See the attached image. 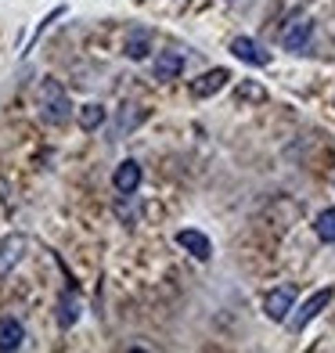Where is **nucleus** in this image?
Wrapping results in <instances>:
<instances>
[{
	"instance_id": "f257e3e1",
	"label": "nucleus",
	"mask_w": 335,
	"mask_h": 353,
	"mask_svg": "<svg viewBox=\"0 0 335 353\" xmlns=\"http://www.w3.org/2000/svg\"><path fill=\"white\" fill-rule=\"evenodd\" d=\"M69 116H72V101H69L65 87H61L58 79L47 76L40 83V119L47 126H65Z\"/></svg>"
},
{
	"instance_id": "f03ea898",
	"label": "nucleus",
	"mask_w": 335,
	"mask_h": 353,
	"mask_svg": "<svg viewBox=\"0 0 335 353\" xmlns=\"http://www.w3.org/2000/svg\"><path fill=\"white\" fill-rule=\"evenodd\" d=\"M332 296H335L332 288H317V292H314V296H310V299L303 303V307L289 317V328H292V332H303V328H307L310 321H314V317H317V314H321V310L328 307V303H332Z\"/></svg>"
},
{
	"instance_id": "7ed1b4c3",
	"label": "nucleus",
	"mask_w": 335,
	"mask_h": 353,
	"mask_svg": "<svg viewBox=\"0 0 335 353\" xmlns=\"http://www.w3.org/2000/svg\"><path fill=\"white\" fill-rule=\"evenodd\" d=\"M310 37H314V22L310 19H292L281 29V47L292 51V54H303L310 47Z\"/></svg>"
},
{
	"instance_id": "20e7f679",
	"label": "nucleus",
	"mask_w": 335,
	"mask_h": 353,
	"mask_svg": "<svg viewBox=\"0 0 335 353\" xmlns=\"http://www.w3.org/2000/svg\"><path fill=\"white\" fill-rule=\"evenodd\" d=\"M292 303H296V288L292 285H281V288H274V292L263 299V314L270 321H285V317H289V310H292Z\"/></svg>"
},
{
	"instance_id": "39448f33",
	"label": "nucleus",
	"mask_w": 335,
	"mask_h": 353,
	"mask_svg": "<svg viewBox=\"0 0 335 353\" xmlns=\"http://www.w3.org/2000/svg\"><path fill=\"white\" fill-rule=\"evenodd\" d=\"M112 184H116L119 195H134V191L141 188V163L123 159V163L116 166V173H112Z\"/></svg>"
},
{
	"instance_id": "423d86ee",
	"label": "nucleus",
	"mask_w": 335,
	"mask_h": 353,
	"mask_svg": "<svg viewBox=\"0 0 335 353\" xmlns=\"http://www.w3.org/2000/svg\"><path fill=\"white\" fill-rule=\"evenodd\" d=\"M231 54L242 58V61H249V65H260V69L270 65V54L263 51L256 40H249V37H234V40H231Z\"/></svg>"
},
{
	"instance_id": "0eeeda50",
	"label": "nucleus",
	"mask_w": 335,
	"mask_h": 353,
	"mask_svg": "<svg viewBox=\"0 0 335 353\" xmlns=\"http://www.w3.org/2000/svg\"><path fill=\"white\" fill-rule=\"evenodd\" d=\"M26 234H8L4 242H0V278L11 274V267L22 260V252H26Z\"/></svg>"
},
{
	"instance_id": "6e6552de",
	"label": "nucleus",
	"mask_w": 335,
	"mask_h": 353,
	"mask_svg": "<svg viewBox=\"0 0 335 353\" xmlns=\"http://www.w3.org/2000/svg\"><path fill=\"white\" fill-rule=\"evenodd\" d=\"M227 79H231L227 69H210V72H202L195 83H191V94H195V98H213L216 90H223Z\"/></svg>"
},
{
	"instance_id": "1a4fd4ad",
	"label": "nucleus",
	"mask_w": 335,
	"mask_h": 353,
	"mask_svg": "<svg viewBox=\"0 0 335 353\" xmlns=\"http://www.w3.org/2000/svg\"><path fill=\"white\" fill-rule=\"evenodd\" d=\"M26 343V328L19 317H0V353H11Z\"/></svg>"
},
{
	"instance_id": "9d476101",
	"label": "nucleus",
	"mask_w": 335,
	"mask_h": 353,
	"mask_svg": "<svg viewBox=\"0 0 335 353\" xmlns=\"http://www.w3.org/2000/svg\"><path fill=\"white\" fill-rule=\"evenodd\" d=\"M177 242L191 252V256H195V260H210V256H213V245H210V238H205L202 231H191V228H184V231H177Z\"/></svg>"
},
{
	"instance_id": "9b49d317",
	"label": "nucleus",
	"mask_w": 335,
	"mask_h": 353,
	"mask_svg": "<svg viewBox=\"0 0 335 353\" xmlns=\"http://www.w3.org/2000/svg\"><path fill=\"white\" fill-rule=\"evenodd\" d=\"M184 69V54L181 51H163L155 58V79H177Z\"/></svg>"
},
{
	"instance_id": "f8f14e48",
	"label": "nucleus",
	"mask_w": 335,
	"mask_h": 353,
	"mask_svg": "<svg viewBox=\"0 0 335 353\" xmlns=\"http://www.w3.org/2000/svg\"><path fill=\"white\" fill-rule=\"evenodd\" d=\"M76 317H79V299H76V292H65V296H61V303H58V325L61 328H72Z\"/></svg>"
},
{
	"instance_id": "ddd939ff",
	"label": "nucleus",
	"mask_w": 335,
	"mask_h": 353,
	"mask_svg": "<svg viewBox=\"0 0 335 353\" xmlns=\"http://www.w3.org/2000/svg\"><path fill=\"white\" fill-rule=\"evenodd\" d=\"M314 231H317V238H321V242L335 245V210H321V213H317Z\"/></svg>"
},
{
	"instance_id": "4468645a",
	"label": "nucleus",
	"mask_w": 335,
	"mask_h": 353,
	"mask_svg": "<svg viewBox=\"0 0 335 353\" xmlns=\"http://www.w3.org/2000/svg\"><path fill=\"white\" fill-rule=\"evenodd\" d=\"M101 123H105V108L101 105H83L79 108V126H83V130H98Z\"/></svg>"
},
{
	"instance_id": "2eb2a0df",
	"label": "nucleus",
	"mask_w": 335,
	"mask_h": 353,
	"mask_svg": "<svg viewBox=\"0 0 335 353\" xmlns=\"http://www.w3.org/2000/svg\"><path fill=\"white\" fill-rule=\"evenodd\" d=\"M148 51H152V47H148V37L145 33H137V37H130V40H126V58H130V61H141V58H148Z\"/></svg>"
},
{
	"instance_id": "dca6fc26",
	"label": "nucleus",
	"mask_w": 335,
	"mask_h": 353,
	"mask_svg": "<svg viewBox=\"0 0 335 353\" xmlns=\"http://www.w3.org/2000/svg\"><path fill=\"white\" fill-rule=\"evenodd\" d=\"M238 98L242 101H267V90L260 83H242L238 87Z\"/></svg>"
},
{
	"instance_id": "f3484780",
	"label": "nucleus",
	"mask_w": 335,
	"mask_h": 353,
	"mask_svg": "<svg viewBox=\"0 0 335 353\" xmlns=\"http://www.w3.org/2000/svg\"><path fill=\"white\" fill-rule=\"evenodd\" d=\"M141 116H145V112H123V116H119V130H130Z\"/></svg>"
},
{
	"instance_id": "a211bd4d",
	"label": "nucleus",
	"mask_w": 335,
	"mask_h": 353,
	"mask_svg": "<svg viewBox=\"0 0 335 353\" xmlns=\"http://www.w3.org/2000/svg\"><path fill=\"white\" fill-rule=\"evenodd\" d=\"M137 4H141V0H137Z\"/></svg>"
}]
</instances>
